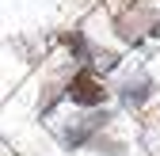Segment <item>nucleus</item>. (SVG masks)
<instances>
[{"label": "nucleus", "mask_w": 160, "mask_h": 156, "mask_svg": "<svg viewBox=\"0 0 160 156\" xmlns=\"http://www.w3.org/2000/svg\"><path fill=\"white\" fill-rule=\"evenodd\" d=\"M149 38H152V42H160V8H156V15H152V27H149Z\"/></svg>", "instance_id": "nucleus-5"}, {"label": "nucleus", "mask_w": 160, "mask_h": 156, "mask_svg": "<svg viewBox=\"0 0 160 156\" xmlns=\"http://www.w3.org/2000/svg\"><path fill=\"white\" fill-rule=\"evenodd\" d=\"M156 8H160V0H156Z\"/></svg>", "instance_id": "nucleus-6"}, {"label": "nucleus", "mask_w": 160, "mask_h": 156, "mask_svg": "<svg viewBox=\"0 0 160 156\" xmlns=\"http://www.w3.org/2000/svg\"><path fill=\"white\" fill-rule=\"evenodd\" d=\"M152 15H156L152 4H145V0H130L122 12L111 15V31H114L118 42H126V46H145V42H149Z\"/></svg>", "instance_id": "nucleus-3"}, {"label": "nucleus", "mask_w": 160, "mask_h": 156, "mask_svg": "<svg viewBox=\"0 0 160 156\" xmlns=\"http://www.w3.org/2000/svg\"><path fill=\"white\" fill-rule=\"evenodd\" d=\"M118 114L111 107H95V110H76L72 118L65 122H53V137L65 152H88L107 129H114Z\"/></svg>", "instance_id": "nucleus-1"}, {"label": "nucleus", "mask_w": 160, "mask_h": 156, "mask_svg": "<svg viewBox=\"0 0 160 156\" xmlns=\"http://www.w3.org/2000/svg\"><path fill=\"white\" fill-rule=\"evenodd\" d=\"M111 95H118V103H122L130 114H141L156 99V80L149 76V69H133V72L118 76V84L111 88Z\"/></svg>", "instance_id": "nucleus-4"}, {"label": "nucleus", "mask_w": 160, "mask_h": 156, "mask_svg": "<svg viewBox=\"0 0 160 156\" xmlns=\"http://www.w3.org/2000/svg\"><path fill=\"white\" fill-rule=\"evenodd\" d=\"M65 103L76 110H95L111 103V84L92 69H72L65 80Z\"/></svg>", "instance_id": "nucleus-2"}]
</instances>
